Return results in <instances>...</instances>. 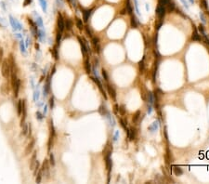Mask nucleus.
<instances>
[{
    "label": "nucleus",
    "instance_id": "52",
    "mask_svg": "<svg viewBox=\"0 0 209 184\" xmlns=\"http://www.w3.org/2000/svg\"><path fill=\"white\" fill-rule=\"evenodd\" d=\"M50 101V102H49V104H50V108L52 109L53 106H54V99H53V97L50 99V101Z\"/></svg>",
    "mask_w": 209,
    "mask_h": 184
},
{
    "label": "nucleus",
    "instance_id": "42",
    "mask_svg": "<svg viewBox=\"0 0 209 184\" xmlns=\"http://www.w3.org/2000/svg\"><path fill=\"white\" fill-rule=\"evenodd\" d=\"M49 163L51 165H55V160H54V155L52 154H50V156H49Z\"/></svg>",
    "mask_w": 209,
    "mask_h": 184
},
{
    "label": "nucleus",
    "instance_id": "39",
    "mask_svg": "<svg viewBox=\"0 0 209 184\" xmlns=\"http://www.w3.org/2000/svg\"><path fill=\"white\" fill-rule=\"evenodd\" d=\"M198 29H199V31H200V33L203 34V35H206V34H205V28H204V26L203 25H199V27H198Z\"/></svg>",
    "mask_w": 209,
    "mask_h": 184
},
{
    "label": "nucleus",
    "instance_id": "59",
    "mask_svg": "<svg viewBox=\"0 0 209 184\" xmlns=\"http://www.w3.org/2000/svg\"><path fill=\"white\" fill-rule=\"evenodd\" d=\"M29 41H30V40H29V38H27V43H26V46H27V47H28V44H29Z\"/></svg>",
    "mask_w": 209,
    "mask_h": 184
},
{
    "label": "nucleus",
    "instance_id": "32",
    "mask_svg": "<svg viewBox=\"0 0 209 184\" xmlns=\"http://www.w3.org/2000/svg\"><path fill=\"white\" fill-rule=\"evenodd\" d=\"M39 2H40V5H41V8H42L43 11L46 12V11H47V8H48V6H47V1H46V0H39Z\"/></svg>",
    "mask_w": 209,
    "mask_h": 184
},
{
    "label": "nucleus",
    "instance_id": "12",
    "mask_svg": "<svg viewBox=\"0 0 209 184\" xmlns=\"http://www.w3.org/2000/svg\"><path fill=\"white\" fill-rule=\"evenodd\" d=\"M106 165H107V168H108V171H109V175H110V171H111V168H112V160H111V152H108L107 155H106Z\"/></svg>",
    "mask_w": 209,
    "mask_h": 184
},
{
    "label": "nucleus",
    "instance_id": "7",
    "mask_svg": "<svg viewBox=\"0 0 209 184\" xmlns=\"http://www.w3.org/2000/svg\"><path fill=\"white\" fill-rule=\"evenodd\" d=\"M78 41H79V43H80L81 51H82L83 56H84V57H86L87 52H88V49H87V48H86V44H85L84 39H83V38H81V37H78Z\"/></svg>",
    "mask_w": 209,
    "mask_h": 184
},
{
    "label": "nucleus",
    "instance_id": "27",
    "mask_svg": "<svg viewBox=\"0 0 209 184\" xmlns=\"http://www.w3.org/2000/svg\"><path fill=\"white\" fill-rule=\"evenodd\" d=\"M173 170H174V173H175V175H176V176H181V175L183 174L182 168H180V167L175 166V167L173 168Z\"/></svg>",
    "mask_w": 209,
    "mask_h": 184
},
{
    "label": "nucleus",
    "instance_id": "46",
    "mask_svg": "<svg viewBox=\"0 0 209 184\" xmlns=\"http://www.w3.org/2000/svg\"><path fill=\"white\" fill-rule=\"evenodd\" d=\"M53 53H54V57H55V59H56V60H58V59H59V57H58V51H57V47H55V48H54V49H53Z\"/></svg>",
    "mask_w": 209,
    "mask_h": 184
},
{
    "label": "nucleus",
    "instance_id": "53",
    "mask_svg": "<svg viewBox=\"0 0 209 184\" xmlns=\"http://www.w3.org/2000/svg\"><path fill=\"white\" fill-rule=\"evenodd\" d=\"M36 117H37V118H38V119H39V120H41V119H42V118H43V116H42V114H41V113H39V112H38V113H36Z\"/></svg>",
    "mask_w": 209,
    "mask_h": 184
},
{
    "label": "nucleus",
    "instance_id": "49",
    "mask_svg": "<svg viewBox=\"0 0 209 184\" xmlns=\"http://www.w3.org/2000/svg\"><path fill=\"white\" fill-rule=\"evenodd\" d=\"M3 56H4V50L2 48H0V62L3 60Z\"/></svg>",
    "mask_w": 209,
    "mask_h": 184
},
{
    "label": "nucleus",
    "instance_id": "3",
    "mask_svg": "<svg viewBox=\"0 0 209 184\" xmlns=\"http://www.w3.org/2000/svg\"><path fill=\"white\" fill-rule=\"evenodd\" d=\"M57 26L60 32L63 33L64 29H65V23H64V20H63V17L61 16V14L59 13L58 15V19H57Z\"/></svg>",
    "mask_w": 209,
    "mask_h": 184
},
{
    "label": "nucleus",
    "instance_id": "8",
    "mask_svg": "<svg viewBox=\"0 0 209 184\" xmlns=\"http://www.w3.org/2000/svg\"><path fill=\"white\" fill-rule=\"evenodd\" d=\"M36 154H37V153H36V152H34V153H33V154H32V156H31V159H30L29 167H30V169H31V170H34V165H35V164H36V162H37V157H36Z\"/></svg>",
    "mask_w": 209,
    "mask_h": 184
},
{
    "label": "nucleus",
    "instance_id": "21",
    "mask_svg": "<svg viewBox=\"0 0 209 184\" xmlns=\"http://www.w3.org/2000/svg\"><path fill=\"white\" fill-rule=\"evenodd\" d=\"M75 23H76V27L78 28V30L80 31H82L85 26H84V23H83V21L81 20V19H79V18H76V20H75Z\"/></svg>",
    "mask_w": 209,
    "mask_h": 184
},
{
    "label": "nucleus",
    "instance_id": "37",
    "mask_svg": "<svg viewBox=\"0 0 209 184\" xmlns=\"http://www.w3.org/2000/svg\"><path fill=\"white\" fill-rule=\"evenodd\" d=\"M20 48H21V51H22V52L25 53V47H24L23 40H21V42H20Z\"/></svg>",
    "mask_w": 209,
    "mask_h": 184
},
{
    "label": "nucleus",
    "instance_id": "38",
    "mask_svg": "<svg viewBox=\"0 0 209 184\" xmlns=\"http://www.w3.org/2000/svg\"><path fill=\"white\" fill-rule=\"evenodd\" d=\"M170 1H171V0H159L158 2H159V4H160V5H163V6H164V7H165V6H166V5H167V4H168Z\"/></svg>",
    "mask_w": 209,
    "mask_h": 184
},
{
    "label": "nucleus",
    "instance_id": "19",
    "mask_svg": "<svg viewBox=\"0 0 209 184\" xmlns=\"http://www.w3.org/2000/svg\"><path fill=\"white\" fill-rule=\"evenodd\" d=\"M191 39H192L193 41H197V42H200V41L202 40V38H201V36L199 35L197 30H194V32H193V34H192V35H191Z\"/></svg>",
    "mask_w": 209,
    "mask_h": 184
},
{
    "label": "nucleus",
    "instance_id": "29",
    "mask_svg": "<svg viewBox=\"0 0 209 184\" xmlns=\"http://www.w3.org/2000/svg\"><path fill=\"white\" fill-rule=\"evenodd\" d=\"M154 95H153V93H152V92H149L148 93V101L150 102V104H153L155 101H154Z\"/></svg>",
    "mask_w": 209,
    "mask_h": 184
},
{
    "label": "nucleus",
    "instance_id": "18",
    "mask_svg": "<svg viewBox=\"0 0 209 184\" xmlns=\"http://www.w3.org/2000/svg\"><path fill=\"white\" fill-rule=\"evenodd\" d=\"M22 106H23V101L22 100H19L18 105H17V108H18V111H17L18 116H21L22 113Z\"/></svg>",
    "mask_w": 209,
    "mask_h": 184
},
{
    "label": "nucleus",
    "instance_id": "5",
    "mask_svg": "<svg viewBox=\"0 0 209 184\" xmlns=\"http://www.w3.org/2000/svg\"><path fill=\"white\" fill-rule=\"evenodd\" d=\"M165 12H166V8L163 5H158V7L156 8V14L157 16L160 18V19H163L165 15Z\"/></svg>",
    "mask_w": 209,
    "mask_h": 184
},
{
    "label": "nucleus",
    "instance_id": "6",
    "mask_svg": "<svg viewBox=\"0 0 209 184\" xmlns=\"http://www.w3.org/2000/svg\"><path fill=\"white\" fill-rule=\"evenodd\" d=\"M41 170H42L43 176H46L47 178H49V161L48 160L44 161L43 165L41 167Z\"/></svg>",
    "mask_w": 209,
    "mask_h": 184
},
{
    "label": "nucleus",
    "instance_id": "11",
    "mask_svg": "<svg viewBox=\"0 0 209 184\" xmlns=\"http://www.w3.org/2000/svg\"><path fill=\"white\" fill-rule=\"evenodd\" d=\"M9 21H10V23H11V25H12V27H13V29H15V30H17V29L21 30V29H22L21 23H20L19 22H17L12 16H9Z\"/></svg>",
    "mask_w": 209,
    "mask_h": 184
},
{
    "label": "nucleus",
    "instance_id": "2",
    "mask_svg": "<svg viewBox=\"0 0 209 184\" xmlns=\"http://www.w3.org/2000/svg\"><path fill=\"white\" fill-rule=\"evenodd\" d=\"M10 84L9 83H7V81L6 82H4L2 85H1V86H0V91H1V93H2V95H4V96H7V95H8L9 94V91H10Z\"/></svg>",
    "mask_w": 209,
    "mask_h": 184
},
{
    "label": "nucleus",
    "instance_id": "45",
    "mask_svg": "<svg viewBox=\"0 0 209 184\" xmlns=\"http://www.w3.org/2000/svg\"><path fill=\"white\" fill-rule=\"evenodd\" d=\"M120 123H121V126L126 129V130H127V124H126V122H125V120H123V119H121L120 120Z\"/></svg>",
    "mask_w": 209,
    "mask_h": 184
},
{
    "label": "nucleus",
    "instance_id": "35",
    "mask_svg": "<svg viewBox=\"0 0 209 184\" xmlns=\"http://www.w3.org/2000/svg\"><path fill=\"white\" fill-rule=\"evenodd\" d=\"M134 5H135V9H136L138 15H140V11H139V8H138V0H134Z\"/></svg>",
    "mask_w": 209,
    "mask_h": 184
},
{
    "label": "nucleus",
    "instance_id": "1",
    "mask_svg": "<svg viewBox=\"0 0 209 184\" xmlns=\"http://www.w3.org/2000/svg\"><path fill=\"white\" fill-rule=\"evenodd\" d=\"M1 75L5 79L10 76V63L7 59H5L1 62Z\"/></svg>",
    "mask_w": 209,
    "mask_h": 184
},
{
    "label": "nucleus",
    "instance_id": "57",
    "mask_svg": "<svg viewBox=\"0 0 209 184\" xmlns=\"http://www.w3.org/2000/svg\"><path fill=\"white\" fill-rule=\"evenodd\" d=\"M126 11H127V9H124V10H122L121 14H125V13H126Z\"/></svg>",
    "mask_w": 209,
    "mask_h": 184
},
{
    "label": "nucleus",
    "instance_id": "17",
    "mask_svg": "<svg viewBox=\"0 0 209 184\" xmlns=\"http://www.w3.org/2000/svg\"><path fill=\"white\" fill-rule=\"evenodd\" d=\"M158 128H159V122L158 121H154L149 128H148V129H149V131L151 132H155L158 129Z\"/></svg>",
    "mask_w": 209,
    "mask_h": 184
},
{
    "label": "nucleus",
    "instance_id": "22",
    "mask_svg": "<svg viewBox=\"0 0 209 184\" xmlns=\"http://www.w3.org/2000/svg\"><path fill=\"white\" fill-rule=\"evenodd\" d=\"M85 69H86L87 74L91 73V65H90V62H89L88 59H86V60H85Z\"/></svg>",
    "mask_w": 209,
    "mask_h": 184
},
{
    "label": "nucleus",
    "instance_id": "55",
    "mask_svg": "<svg viewBox=\"0 0 209 184\" xmlns=\"http://www.w3.org/2000/svg\"><path fill=\"white\" fill-rule=\"evenodd\" d=\"M204 37H205V42L207 43L209 45V38H207V36L206 35H204Z\"/></svg>",
    "mask_w": 209,
    "mask_h": 184
},
{
    "label": "nucleus",
    "instance_id": "4",
    "mask_svg": "<svg viewBox=\"0 0 209 184\" xmlns=\"http://www.w3.org/2000/svg\"><path fill=\"white\" fill-rule=\"evenodd\" d=\"M34 146H35V139H32L30 140V142L27 144V146L25 147V150H24V154H25V155L30 154L33 152V150H34Z\"/></svg>",
    "mask_w": 209,
    "mask_h": 184
},
{
    "label": "nucleus",
    "instance_id": "28",
    "mask_svg": "<svg viewBox=\"0 0 209 184\" xmlns=\"http://www.w3.org/2000/svg\"><path fill=\"white\" fill-rule=\"evenodd\" d=\"M139 116H140V111H137L136 113H135L134 116H133V119H132L134 124H137V123H138V119H139Z\"/></svg>",
    "mask_w": 209,
    "mask_h": 184
},
{
    "label": "nucleus",
    "instance_id": "23",
    "mask_svg": "<svg viewBox=\"0 0 209 184\" xmlns=\"http://www.w3.org/2000/svg\"><path fill=\"white\" fill-rule=\"evenodd\" d=\"M35 176H36L35 182H36V183H40V182H41V180H42V177H43V174H42V170H41V168L38 170V172H37V174H36Z\"/></svg>",
    "mask_w": 209,
    "mask_h": 184
},
{
    "label": "nucleus",
    "instance_id": "25",
    "mask_svg": "<svg viewBox=\"0 0 209 184\" xmlns=\"http://www.w3.org/2000/svg\"><path fill=\"white\" fill-rule=\"evenodd\" d=\"M29 127H30V126L27 124L26 122H25V123L22 125V134L23 136H26V135H27V133H28V131H29Z\"/></svg>",
    "mask_w": 209,
    "mask_h": 184
},
{
    "label": "nucleus",
    "instance_id": "10",
    "mask_svg": "<svg viewBox=\"0 0 209 184\" xmlns=\"http://www.w3.org/2000/svg\"><path fill=\"white\" fill-rule=\"evenodd\" d=\"M28 23H29V24L31 25V31H32V33L34 34V35L35 36V37H37L38 36V31H37V25L31 20V19H28Z\"/></svg>",
    "mask_w": 209,
    "mask_h": 184
},
{
    "label": "nucleus",
    "instance_id": "33",
    "mask_svg": "<svg viewBox=\"0 0 209 184\" xmlns=\"http://www.w3.org/2000/svg\"><path fill=\"white\" fill-rule=\"evenodd\" d=\"M131 26L133 28H137L138 27V23H137V20L135 18V16L131 15Z\"/></svg>",
    "mask_w": 209,
    "mask_h": 184
},
{
    "label": "nucleus",
    "instance_id": "15",
    "mask_svg": "<svg viewBox=\"0 0 209 184\" xmlns=\"http://www.w3.org/2000/svg\"><path fill=\"white\" fill-rule=\"evenodd\" d=\"M92 13V9H85L84 12H83V20L85 23H87L90 15Z\"/></svg>",
    "mask_w": 209,
    "mask_h": 184
},
{
    "label": "nucleus",
    "instance_id": "36",
    "mask_svg": "<svg viewBox=\"0 0 209 184\" xmlns=\"http://www.w3.org/2000/svg\"><path fill=\"white\" fill-rule=\"evenodd\" d=\"M85 30H86V32L87 35H89V36L92 38V37H93V34H92V32H91L90 28H89L88 26H86V27H85Z\"/></svg>",
    "mask_w": 209,
    "mask_h": 184
},
{
    "label": "nucleus",
    "instance_id": "16",
    "mask_svg": "<svg viewBox=\"0 0 209 184\" xmlns=\"http://www.w3.org/2000/svg\"><path fill=\"white\" fill-rule=\"evenodd\" d=\"M92 45L94 47V49H96V51H100V39L98 37H92Z\"/></svg>",
    "mask_w": 209,
    "mask_h": 184
},
{
    "label": "nucleus",
    "instance_id": "24",
    "mask_svg": "<svg viewBox=\"0 0 209 184\" xmlns=\"http://www.w3.org/2000/svg\"><path fill=\"white\" fill-rule=\"evenodd\" d=\"M64 23H65V28H66L68 31H71L72 28H73V22H72L70 19H66V21H65Z\"/></svg>",
    "mask_w": 209,
    "mask_h": 184
},
{
    "label": "nucleus",
    "instance_id": "44",
    "mask_svg": "<svg viewBox=\"0 0 209 184\" xmlns=\"http://www.w3.org/2000/svg\"><path fill=\"white\" fill-rule=\"evenodd\" d=\"M180 2L182 3V5L185 7V8H187V9L189 8V3H188V1H187V0H180Z\"/></svg>",
    "mask_w": 209,
    "mask_h": 184
},
{
    "label": "nucleus",
    "instance_id": "14",
    "mask_svg": "<svg viewBox=\"0 0 209 184\" xmlns=\"http://www.w3.org/2000/svg\"><path fill=\"white\" fill-rule=\"evenodd\" d=\"M93 80L96 82V84H98V86H99V88H100V90L101 91V93H102V95L104 96V98L106 99L107 98V96H106V94H105V91H104V89H103V86H102V84H101V80H100V78L99 77H94L93 78Z\"/></svg>",
    "mask_w": 209,
    "mask_h": 184
},
{
    "label": "nucleus",
    "instance_id": "9",
    "mask_svg": "<svg viewBox=\"0 0 209 184\" xmlns=\"http://www.w3.org/2000/svg\"><path fill=\"white\" fill-rule=\"evenodd\" d=\"M13 88V92H14V96L15 97H18L19 95V91H20V88H21V79H17V81L15 82L14 86H12Z\"/></svg>",
    "mask_w": 209,
    "mask_h": 184
},
{
    "label": "nucleus",
    "instance_id": "50",
    "mask_svg": "<svg viewBox=\"0 0 209 184\" xmlns=\"http://www.w3.org/2000/svg\"><path fill=\"white\" fill-rule=\"evenodd\" d=\"M31 2H32V0H24V2H23V6L26 7V6H28V5L31 4Z\"/></svg>",
    "mask_w": 209,
    "mask_h": 184
},
{
    "label": "nucleus",
    "instance_id": "56",
    "mask_svg": "<svg viewBox=\"0 0 209 184\" xmlns=\"http://www.w3.org/2000/svg\"><path fill=\"white\" fill-rule=\"evenodd\" d=\"M145 8H146V10H147V11H149V10H150V7H149V4H146V5H145Z\"/></svg>",
    "mask_w": 209,
    "mask_h": 184
},
{
    "label": "nucleus",
    "instance_id": "34",
    "mask_svg": "<svg viewBox=\"0 0 209 184\" xmlns=\"http://www.w3.org/2000/svg\"><path fill=\"white\" fill-rule=\"evenodd\" d=\"M126 107H125V105H121V106H119V113L122 115V116H124L125 114H126Z\"/></svg>",
    "mask_w": 209,
    "mask_h": 184
},
{
    "label": "nucleus",
    "instance_id": "40",
    "mask_svg": "<svg viewBox=\"0 0 209 184\" xmlns=\"http://www.w3.org/2000/svg\"><path fill=\"white\" fill-rule=\"evenodd\" d=\"M36 25L40 27H43V22H42V19L40 17H37V21H36Z\"/></svg>",
    "mask_w": 209,
    "mask_h": 184
},
{
    "label": "nucleus",
    "instance_id": "26",
    "mask_svg": "<svg viewBox=\"0 0 209 184\" xmlns=\"http://www.w3.org/2000/svg\"><path fill=\"white\" fill-rule=\"evenodd\" d=\"M165 7H166V8H166V10H167V11H169V12H171V11H173V10L175 9V4H174L172 1H170V2H169V3H168L166 6H165Z\"/></svg>",
    "mask_w": 209,
    "mask_h": 184
},
{
    "label": "nucleus",
    "instance_id": "43",
    "mask_svg": "<svg viewBox=\"0 0 209 184\" xmlns=\"http://www.w3.org/2000/svg\"><path fill=\"white\" fill-rule=\"evenodd\" d=\"M102 76H103V78L105 79V81H108V80H109L108 75H107V72L105 71L104 69H102Z\"/></svg>",
    "mask_w": 209,
    "mask_h": 184
},
{
    "label": "nucleus",
    "instance_id": "58",
    "mask_svg": "<svg viewBox=\"0 0 209 184\" xmlns=\"http://www.w3.org/2000/svg\"><path fill=\"white\" fill-rule=\"evenodd\" d=\"M189 1H190V4H193V3H194V0H189Z\"/></svg>",
    "mask_w": 209,
    "mask_h": 184
},
{
    "label": "nucleus",
    "instance_id": "41",
    "mask_svg": "<svg viewBox=\"0 0 209 184\" xmlns=\"http://www.w3.org/2000/svg\"><path fill=\"white\" fill-rule=\"evenodd\" d=\"M200 19H201V21L204 24L206 23V20H205V17L204 16V14H203V12H200Z\"/></svg>",
    "mask_w": 209,
    "mask_h": 184
},
{
    "label": "nucleus",
    "instance_id": "54",
    "mask_svg": "<svg viewBox=\"0 0 209 184\" xmlns=\"http://www.w3.org/2000/svg\"><path fill=\"white\" fill-rule=\"evenodd\" d=\"M203 5H204V8L205 9H207V4H206V1L205 0H203Z\"/></svg>",
    "mask_w": 209,
    "mask_h": 184
},
{
    "label": "nucleus",
    "instance_id": "51",
    "mask_svg": "<svg viewBox=\"0 0 209 184\" xmlns=\"http://www.w3.org/2000/svg\"><path fill=\"white\" fill-rule=\"evenodd\" d=\"M114 112H115V113H119V106L117 104L114 105Z\"/></svg>",
    "mask_w": 209,
    "mask_h": 184
},
{
    "label": "nucleus",
    "instance_id": "31",
    "mask_svg": "<svg viewBox=\"0 0 209 184\" xmlns=\"http://www.w3.org/2000/svg\"><path fill=\"white\" fill-rule=\"evenodd\" d=\"M61 35H62V33L60 32V31H58V33H57V36H56V43H57V46H59L60 43Z\"/></svg>",
    "mask_w": 209,
    "mask_h": 184
},
{
    "label": "nucleus",
    "instance_id": "30",
    "mask_svg": "<svg viewBox=\"0 0 209 184\" xmlns=\"http://www.w3.org/2000/svg\"><path fill=\"white\" fill-rule=\"evenodd\" d=\"M144 60H145V57L142 58V60L138 62V66H139V71L140 72H143L144 69H145V64H144Z\"/></svg>",
    "mask_w": 209,
    "mask_h": 184
},
{
    "label": "nucleus",
    "instance_id": "20",
    "mask_svg": "<svg viewBox=\"0 0 209 184\" xmlns=\"http://www.w3.org/2000/svg\"><path fill=\"white\" fill-rule=\"evenodd\" d=\"M127 136H128V139L130 140H133L136 137V130L134 128H129L128 131H127Z\"/></svg>",
    "mask_w": 209,
    "mask_h": 184
},
{
    "label": "nucleus",
    "instance_id": "48",
    "mask_svg": "<svg viewBox=\"0 0 209 184\" xmlns=\"http://www.w3.org/2000/svg\"><path fill=\"white\" fill-rule=\"evenodd\" d=\"M119 138V131H115V134L113 136V141H116Z\"/></svg>",
    "mask_w": 209,
    "mask_h": 184
},
{
    "label": "nucleus",
    "instance_id": "13",
    "mask_svg": "<svg viewBox=\"0 0 209 184\" xmlns=\"http://www.w3.org/2000/svg\"><path fill=\"white\" fill-rule=\"evenodd\" d=\"M107 90H108V93L110 94V96L113 99V101L116 100V92L114 90V88L112 86H111L110 85H107Z\"/></svg>",
    "mask_w": 209,
    "mask_h": 184
},
{
    "label": "nucleus",
    "instance_id": "47",
    "mask_svg": "<svg viewBox=\"0 0 209 184\" xmlns=\"http://www.w3.org/2000/svg\"><path fill=\"white\" fill-rule=\"evenodd\" d=\"M152 112H153V107L150 104V105H148V107H147V113H148V114H151Z\"/></svg>",
    "mask_w": 209,
    "mask_h": 184
}]
</instances>
